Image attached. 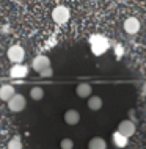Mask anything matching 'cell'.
<instances>
[{"mask_svg": "<svg viewBox=\"0 0 146 149\" xmlns=\"http://www.w3.org/2000/svg\"><path fill=\"white\" fill-rule=\"evenodd\" d=\"M127 136H124V135H121L118 130L113 134V143H115V146H118V148H124V146H127Z\"/></svg>", "mask_w": 146, "mask_h": 149, "instance_id": "cell-14", "label": "cell"}, {"mask_svg": "<svg viewBox=\"0 0 146 149\" xmlns=\"http://www.w3.org/2000/svg\"><path fill=\"white\" fill-rule=\"evenodd\" d=\"M90 44H91V52L96 55V57H101V55L105 54V52L108 50V47H110V42H108V39L104 38V36H101V35L91 36Z\"/></svg>", "mask_w": 146, "mask_h": 149, "instance_id": "cell-1", "label": "cell"}, {"mask_svg": "<svg viewBox=\"0 0 146 149\" xmlns=\"http://www.w3.org/2000/svg\"><path fill=\"white\" fill-rule=\"evenodd\" d=\"M80 121V113L77 110H68L64 113V123L69 124V126H75Z\"/></svg>", "mask_w": 146, "mask_h": 149, "instance_id": "cell-11", "label": "cell"}, {"mask_svg": "<svg viewBox=\"0 0 146 149\" xmlns=\"http://www.w3.org/2000/svg\"><path fill=\"white\" fill-rule=\"evenodd\" d=\"M60 148L61 149H72L74 148V141L71 138H63L61 143H60Z\"/></svg>", "mask_w": 146, "mask_h": 149, "instance_id": "cell-17", "label": "cell"}, {"mask_svg": "<svg viewBox=\"0 0 146 149\" xmlns=\"http://www.w3.org/2000/svg\"><path fill=\"white\" fill-rule=\"evenodd\" d=\"M52 74H54V71H52V68H46L44 71L39 72V75L41 77H52Z\"/></svg>", "mask_w": 146, "mask_h": 149, "instance_id": "cell-18", "label": "cell"}, {"mask_svg": "<svg viewBox=\"0 0 146 149\" xmlns=\"http://www.w3.org/2000/svg\"><path fill=\"white\" fill-rule=\"evenodd\" d=\"M25 105H27L25 97H24L22 94H17V93H16L13 97L8 100V108H10L13 113H19V111H22L24 108H25Z\"/></svg>", "mask_w": 146, "mask_h": 149, "instance_id": "cell-2", "label": "cell"}, {"mask_svg": "<svg viewBox=\"0 0 146 149\" xmlns=\"http://www.w3.org/2000/svg\"><path fill=\"white\" fill-rule=\"evenodd\" d=\"M8 58H10L11 63L21 64L24 61V58H25V50L21 46H11L8 49Z\"/></svg>", "mask_w": 146, "mask_h": 149, "instance_id": "cell-4", "label": "cell"}, {"mask_svg": "<svg viewBox=\"0 0 146 149\" xmlns=\"http://www.w3.org/2000/svg\"><path fill=\"white\" fill-rule=\"evenodd\" d=\"M91 91H93V88H91L90 83H79L77 88H75L77 96H79V97H82V99L91 97Z\"/></svg>", "mask_w": 146, "mask_h": 149, "instance_id": "cell-9", "label": "cell"}, {"mask_svg": "<svg viewBox=\"0 0 146 149\" xmlns=\"http://www.w3.org/2000/svg\"><path fill=\"white\" fill-rule=\"evenodd\" d=\"M27 74H28V68L24 66V64H16V66H13L10 69V75L13 79H22Z\"/></svg>", "mask_w": 146, "mask_h": 149, "instance_id": "cell-8", "label": "cell"}, {"mask_svg": "<svg viewBox=\"0 0 146 149\" xmlns=\"http://www.w3.org/2000/svg\"><path fill=\"white\" fill-rule=\"evenodd\" d=\"M30 96H31V99H35V100H41L44 97V90L41 86H33L30 90Z\"/></svg>", "mask_w": 146, "mask_h": 149, "instance_id": "cell-15", "label": "cell"}, {"mask_svg": "<svg viewBox=\"0 0 146 149\" xmlns=\"http://www.w3.org/2000/svg\"><path fill=\"white\" fill-rule=\"evenodd\" d=\"M69 16H71L69 10L63 5L55 6L54 11H52V19H54V22H57V24H66L69 21Z\"/></svg>", "mask_w": 146, "mask_h": 149, "instance_id": "cell-3", "label": "cell"}, {"mask_svg": "<svg viewBox=\"0 0 146 149\" xmlns=\"http://www.w3.org/2000/svg\"><path fill=\"white\" fill-rule=\"evenodd\" d=\"M88 108L93 111H97L102 108V99L99 97V96H91V97H88Z\"/></svg>", "mask_w": 146, "mask_h": 149, "instance_id": "cell-13", "label": "cell"}, {"mask_svg": "<svg viewBox=\"0 0 146 149\" xmlns=\"http://www.w3.org/2000/svg\"><path fill=\"white\" fill-rule=\"evenodd\" d=\"M143 94L146 96V83H145V85H143Z\"/></svg>", "mask_w": 146, "mask_h": 149, "instance_id": "cell-20", "label": "cell"}, {"mask_svg": "<svg viewBox=\"0 0 146 149\" xmlns=\"http://www.w3.org/2000/svg\"><path fill=\"white\" fill-rule=\"evenodd\" d=\"M8 149H22V141L19 136H14V138L10 140L8 143Z\"/></svg>", "mask_w": 146, "mask_h": 149, "instance_id": "cell-16", "label": "cell"}, {"mask_svg": "<svg viewBox=\"0 0 146 149\" xmlns=\"http://www.w3.org/2000/svg\"><path fill=\"white\" fill-rule=\"evenodd\" d=\"M31 68H33L36 72H41V71L46 69V68H50V60H49L46 55H38V57H35L33 61H31Z\"/></svg>", "mask_w": 146, "mask_h": 149, "instance_id": "cell-6", "label": "cell"}, {"mask_svg": "<svg viewBox=\"0 0 146 149\" xmlns=\"http://www.w3.org/2000/svg\"><path fill=\"white\" fill-rule=\"evenodd\" d=\"M118 132H119L121 135H124V136H127V138H131V136L135 134V124H133L131 119L121 121L119 126H118Z\"/></svg>", "mask_w": 146, "mask_h": 149, "instance_id": "cell-5", "label": "cell"}, {"mask_svg": "<svg viewBox=\"0 0 146 149\" xmlns=\"http://www.w3.org/2000/svg\"><path fill=\"white\" fill-rule=\"evenodd\" d=\"M16 94V91H14V88L13 85H8V83H5V85H2L0 86V99L2 100H10L13 96Z\"/></svg>", "mask_w": 146, "mask_h": 149, "instance_id": "cell-10", "label": "cell"}, {"mask_svg": "<svg viewBox=\"0 0 146 149\" xmlns=\"http://www.w3.org/2000/svg\"><path fill=\"white\" fill-rule=\"evenodd\" d=\"M88 149H107V143H105V140L101 138V136H94V138H91L90 143H88Z\"/></svg>", "mask_w": 146, "mask_h": 149, "instance_id": "cell-12", "label": "cell"}, {"mask_svg": "<svg viewBox=\"0 0 146 149\" xmlns=\"http://www.w3.org/2000/svg\"><path fill=\"white\" fill-rule=\"evenodd\" d=\"M124 30L129 35H135L140 30V21L137 17H127L124 21Z\"/></svg>", "mask_w": 146, "mask_h": 149, "instance_id": "cell-7", "label": "cell"}, {"mask_svg": "<svg viewBox=\"0 0 146 149\" xmlns=\"http://www.w3.org/2000/svg\"><path fill=\"white\" fill-rule=\"evenodd\" d=\"M116 55H118V57L123 55V47H121V46H116Z\"/></svg>", "mask_w": 146, "mask_h": 149, "instance_id": "cell-19", "label": "cell"}]
</instances>
